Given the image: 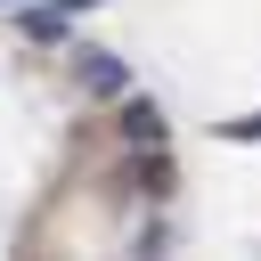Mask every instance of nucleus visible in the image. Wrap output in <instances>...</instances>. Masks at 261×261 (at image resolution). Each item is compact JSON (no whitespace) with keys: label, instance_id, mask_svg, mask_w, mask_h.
Wrapping results in <instances>:
<instances>
[{"label":"nucleus","instance_id":"2","mask_svg":"<svg viewBox=\"0 0 261 261\" xmlns=\"http://www.w3.org/2000/svg\"><path fill=\"white\" fill-rule=\"evenodd\" d=\"M122 130H130L139 147H155V106H130V114H122Z\"/></svg>","mask_w":261,"mask_h":261},{"label":"nucleus","instance_id":"1","mask_svg":"<svg viewBox=\"0 0 261 261\" xmlns=\"http://www.w3.org/2000/svg\"><path fill=\"white\" fill-rule=\"evenodd\" d=\"M82 73H90V90H122V65L114 57H82Z\"/></svg>","mask_w":261,"mask_h":261},{"label":"nucleus","instance_id":"3","mask_svg":"<svg viewBox=\"0 0 261 261\" xmlns=\"http://www.w3.org/2000/svg\"><path fill=\"white\" fill-rule=\"evenodd\" d=\"M228 139H261V114H245V122H228Z\"/></svg>","mask_w":261,"mask_h":261}]
</instances>
